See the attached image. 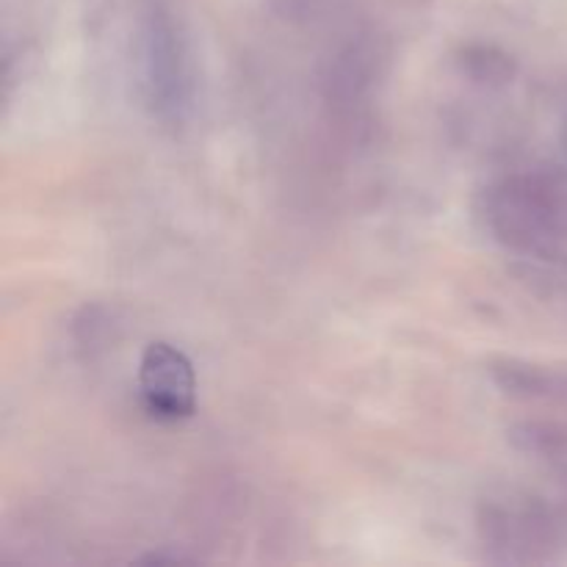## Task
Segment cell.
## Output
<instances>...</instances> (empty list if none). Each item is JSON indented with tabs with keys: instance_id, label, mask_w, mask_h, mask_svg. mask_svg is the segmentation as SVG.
<instances>
[{
	"instance_id": "277c9868",
	"label": "cell",
	"mask_w": 567,
	"mask_h": 567,
	"mask_svg": "<svg viewBox=\"0 0 567 567\" xmlns=\"http://www.w3.org/2000/svg\"><path fill=\"white\" fill-rule=\"evenodd\" d=\"M138 393L155 421H186L197 413V371L169 341H153L138 360Z\"/></svg>"
},
{
	"instance_id": "6da1fadb",
	"label": "cell",
	"mask_w": 567,
	"mask_h": 567,
	"mask_svg": "<svg viewBox=\"0 0 567 567\" xmlns=\"http://www.w3.org/2000/svg\"><path fill=\"white\" fill-rule=\"evenodd\" d=\"M487 236L540 266H567V169L529 166L487 183L476 199Z\"/></svg>"
},
{
	"instance_id": "5b68a950",
	"label": "cell",
	"mask_w": 567,
	"mask_h": 567,
	"mask_svg": "<svg viewBox=\"0 0 567 567\" xmlns=\"http://www.w3.org/2000/svg\"><path fill=\"white\" fill-rule=\"evenodd\" d=\"M487 377L502 396L518 402L559 404L567 408V371L554 365L526 363V360L502 358L487 365Z\"/></svg>"
},
{
	"instance_id": "52a82bcc",
	"label": "cell",
	"mask_w": 567,
	"mask_h": 567,
	"mask_svg": "<svg viewBox=\"0 0 567 567\" xmlns=\"http://www.w3.org/2000/svg\"><path fill=\"white\" fill-rule=\"evenodd\" d=\"M559 144H563V153H565V161H567V114L563 120V131H559Z\"/></svg>"
},
{
	"instance_id": "8992f818",
	"label": "cell",
	"mask_w": 567,
	"mask_h": 567,
	"mask_svg": "<svg viewBox=\"0 0 567 567\" xmlns=\"http://www.w3.org/2000/svg\"><path fill=\"white\" fill-rule=\"evenodd\" d=\"M460 72L480 86H507L518 75V61L496 44H465L457 59Z\"/></svg>"
},
{
	"instance_id": "3957f363",
	"label": "cell",
	"mask_w": 567,
	"mask_h": 567,
	"mask_svg": "<svg viewBox=\"0 0 567 567\" xmlns=\"http://www.w3.org/2000/svg\"><path fill=\"white\" fill-rule=\"evenodd\" d=\"M138 86L150 116L164 127H183L197 109V64L181 17L150 0L136 33Z\"/></svg>"
},
{
	"instance_id": "7a4b0ae2",
	"label": "cell",
	"mask_w": 567,
	"mask_h": 567,
	"mask_svg": "<svg viewBox=\"0 0 567 567\" xmlns=\"http://www.w3.org/2000/svg\"><path fill=\"white\" fill-rule=\"evenodd\" d=\"M476 537L487 563H559L567 554V515L554 493L498 487L476 507Z\"/></svg>"
}]
</instances>
